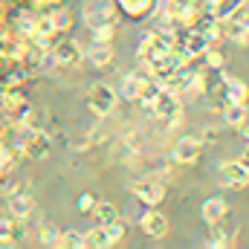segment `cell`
Returning <instances> with one entry per match:
<instances>
[{
    "mask_svg": "<svg viewBox=\"0 0 249 249\" xmlns=\"http://www.w3.org/2000/svg\"><path fill=\"white\" fill-rule=\"evenodd\" d=\"M171 44H174V38H171L168 32H151V35H148V38L142 41L139 53H142V61L148 64V70L165 61V55H168Z\"/></svg>",
    "mask_w": 249,
    "mask_h": 249,
    "instance_id": "6da1fadb",
    "label": "cell"
},
{
    "mask_svg": "<svg viewBox=\"0 0 249 249\" xmlns=\"http://www.w3.org/2000/svg\"><path fill=\"white\" fill-rule=\"evenodd\" d=\"M116 90L110 87V84H93L90 90H87V105H90V110L96 113V116H107V113H113V107H116Z\"/></svg>",
    "mask_w": 249,
    "mask_h": 249,
    "instance_id": "7a4b0ae2",
    "label": "cell"
},
{
    "mask_svg": "<svg viewBox=\"0 0 249 249\" xmlns=\"http://www.w3.org/2000/svg\"><path fill=\"white\" fill-rule=\"evenodd\" d=\"M217 180H220V186L223 188H232V191L247 188L249 186V168L241 162V160H235V162H220Z\"/></svg>",
    "mask_w": 249,
    "mask_h": 249,
    "instance_id": "3957f363",
    "label": "cell"
},
{
    "mask_svg": "<svg viewBox=\"0 0 249 249\" xmlns=\"http://www.w3.org/2000/svg\"><path fill=\"white\" fill-rule=\"evenodd\" d=\"M20 151L26 157H32V160H47L50 151H53V145H50V136L47 133H41V130H23Z\"/></svg>",
    "mask_w": 249,
    "mask_h": 249,
    "instance_id": "277c9868",
    "label": "cell"
},
{
    "mask_svg": "<svg viewBox=\"0 0 249 249\" xmlns=\"http://www.w3.org/2000/svg\"><path fill=\"white\" fill-rule=\"evenodd\" d=\"M154 116H157L160 122H165V124H180L183 110H180L177 93H171V90H162V93H160V99H157V105H154Z\"/></svg>",
    "mask_w": 249,
    "mask_h": 249,
    "instance_id": "5b68a950",
    "label": "cell"
},
{
    "mask_svg": "<svg viewBox=\"0 0 249 249\" xmlns=\"http://www.w3.org/2000/svg\"><path fill=\"white\" fill-rule=\"evenodd\" d=\"M200 154H203V139H197V136L180 139V142L174 145V151H171L174 162H180V165H194V162L200 160Z\"/></svg>",
    "mask_w": 249,
    "mask_h": 249,
    "instance_id": "8992f818",
    "label": "cell"
},
{
    "mask_svg": "<svg viewBox=\"0 0 249 249\" xmlns=\"http://www.w3.org/2000/svg\"><path fill=\"white\" fill-rule=\"evenodd\" d=\"M139 226H142V232H145L148 238H154V241H160V238H165V235H168V217H165L162 212H157L154 206L142 214Z\"/></svg>",
    "mask_w": 249,
    "mask_h": 249,
    "instance_id": "52a82bcc",
    "label": "cell"
},
{
    "mask_svg": "<svg viewBox=\"0 0 249 249\" xmlns=\"http://www.w3.org/2000/svg\"><path fill=\"white\" fill-rule=\"evenodd\" d=\"M133 197L136 200H142L145 206H157V203H162V197H165V188L160 186L157 180H139V183H133Z\"/></svg>",
    "mask_w": 249,
    "mask_h": 249,
    "instance_id": "ba28073f",
    "label": "cell"
},
{
    "mask_svg": "<svg viewBox=\"0 0 249 249\" xmlns=\"http://www.w3.org/2000/svg\"><path fill=\"white\" fill-rule=\"evenodd\" d=\"M87 20H90V26H102V23L116 26V6L110 0H99V6H93V12H87Z\"/></svg>",
    "mask_w": 249,
    "mask_h": 249,
    "instance_id": "9c48e42d",
    "label": "cell"
},
{
    "mask_svg": "<svg viewBox=\"0 0 249 249\" xmlns=\"http://www.w3.org/2000/svg\"><path fill=\"white\" fill-rule=\"evenodd\" d=\"M220 81H223V90H226V99H229V102L247 105V99H249L247 81H241V78H235V75H220Z\"/></svg>",
    "mask_w": 249,
    "mask_h": 249,
    "instance_id": "30bf717a",
    "label": "cell"
},
{
    "mask_svg": "<svg viewBox=\"0 0 249 249\" xmlns=\"http://www.w3.org/2000/svg\"><path fill=\"white\" fill-rule=\"evenodd\" d=\"M183 47L188 50V55L191 58H203L206 55V50L212 47V41L200 32V29H188V35H186V41H183Z\"/></svg>",
    "mask_w": 249,
    "mask_h": 249,
    "instance_id": "8fae6325",
    "label": "cell"
},
{
    "mask_svg": "<svg viewBox=\"0 0 249 249\" xmlns=\"http://www.w3.org/2000/svg\"><path fill=\"white\" fill-rule=\"evenodd\" d=\"M116 6L127 18H145L157 9V0H116Z\"/></svg>",
    "mask_w": 249,
    "mask_h": 249,
    "instance_id": "7c38bea8",
    "label": "cell"
},
{
    "mask_svg": "<svg viewBox=\"0 0 249 249\" xmlns=\"http://www.w3.org/2000/svg\"><path fill=\"white\" fill-rule=\"evenodd\" d=\"M226 214H229V206H226L220 197H209V200L203 203V220H206V223H220Z\"/></svg>",
    "mask_w": 249,
    "mask_h": 249,
    "instance_id": "4fadbf2b",
    "label": "cell"
},
{
    "mask_svg": "<svg viewBox=\"0 0 249 249\" xmlns=\"http://www.w3.org/2000/svg\"><path fill=\"white\" fill-rule=\"evenodd\" d=\"M241 3H244V0H209L206 12H212L217 20H229V18L241 9Z\"/></svg>",
    "mask_w": 249,
    "mask_h": 249,
    "instance_id": "5bb4252c",
    "label": "cell"
},
{
    "mask_svg": "<svg viewBox=\"0 0 249 249\" xmlns=\"http://www.w3.org/2000/svg\"><path fill=\"white\" fill-rule=\"evenodd\" d=\"M142 87H145V75H124L119 96H122V99H127V102H139Z\"/></svg>",
    "mask_w": 249,
    "mask_h": 249,
    "instance_id": "9a60e30c",
    "label": "cell"
},
{
    "mask_svg": "<svg viewBox=\"0 0 249 249\" xmlns=\"http://www.w3.org/2000/svg\"><path fill=\"white\" fill-rule=\"evenodd\" d=\"M20 238H23V226L9 217H0V244H18Z\"/></svg>",
    "mask_w": 249,
    "mask_h": 249,
    "instance_id": "2e32d148",
    "label": "cell"
},
{
    "mask_svg": "<svg viewBox=\"0 0 249 249\" xmlns=\"http://www.w3.org/2000/svg\"><path fill=\"white\" fill-rule=\"evenodd\" d=\"M165 87L157 81V78H145V87H142V96H139V102L148 107V110H154V105H157V99H160V93H162Z\"/></svg>",
    "mask_w": 249,
    "mask_h": 249,
    "instance_id": "e0dca14e",
    "label": "cell"
},
{
    "mask_svg": "<svg viewBox=\"0 0 249 249\" xmlns=\"http://www.w3.org/2000/svg\"><path fill=\"white\" fill-rule=\"evenodd\" d=\"M32 209H35V200H32L29 194H15V197L9 200V212H12L15 217H29Z\"/></svg>",
    "mask_w": 249,
    "mask_h": 249,
    "instance_id": "ac0fdd59",
    "label": "cell"
},
{
    "mask_svg": "<svg viewBox=\"0 0 249 249\" xmlns=\"http://www.w3.org/2000/svg\"><path fill=\"white\" fill-rule=\"evenodd\" d=\"M87 58H90V64H96V67H107V64L113 61V47L110 44H93L90 47V53H87Z\"/></svg>",
    "mask_w": 249,
    "mask_h": 249,
    "instance_id": "d6986e66",
    "label": "cell"
},
{
    "mask_svg": "<svg viewBox=\"0 0 249 249\" xmlns=\"http://www.w3.org/2000/svg\"><path fill=\"white\" fill-rule=\"evenodd\" d=\"M84 241H87V247H96V249H107V247H113V244H116V241L107 235V229H105L102 223H99L96 229H90V232L84 235Z\"/></svg>",
    "mask_w": 249,
    "mask_h": 249,
    "instance_id": "ffe728a7",
    "label": "cell"
},
{
    "mask_svg": "<svg viewBox=\"0 0 249 249\" xmlns=\"http://www.w3.org/2000/svg\"><path fill=\"white\" fill-rule=\"evenodd\" d=\"M90 214H93V217H96V220H99L102 226H107V223H113V220H119V209H116L113 203H105V200H102V203H96Z\"/></svg>",
    "mask_w": 249,
    "mask_h": 249,
    "instance_id": "44dd1931",
    "label": "cell"
},
{
    "mask_svg": "<svg viewBox=\"0 0 249 249\" xmlns=\"http://www.w3.org/2000/svg\"><path fill=\"white\" fill-rule=\"evenodd\" d=\"M78 58H81V50H78V44H75V41H61V44L55 47V61L75 64Z\"/></svg>",
    "mask_w": 249,
    "mask_h": 249,
    "instance_id": "7402d4cb",
    "label": "cell"
},
{
    "mask_svg": "<svg viewBox=\"0 0 249 249\" xmlns=\"http://www.w3.org/2000/svg\"><path fill=\"white\" fill-rule=\"evenodd\" d=\"M244 119H247V105L229 102V105L223 107V124H229V127H238Z\"/></svg>",
    "mask_w": 249,
    "mask_h": 249,
    "instance_id": "603a6c76",
    "label": "cell"
},
{
    "mask_svg": "<svg viewBox=\"0 0 249 249\" xmlns=\"http://www.w3.org/2000/svg\"><path fill=\"white\" fill-rule=\"evenodd\" d=\"M229 244H232V238H229L226 232H220V229H217V223H214V229H212V235H209V241H206V247L217 249V247H229Z\"/></svg>",
    "mask_w": 249,
    "mask_h": 249,
    "instance_id": "cb8c5ba5",
    "label": "cell"
},
{
    "mask_svg": "<svg viewBox=\"0 0 249 249\" xmlns=\"http://www.w3.org/2000/svg\"><path fill=\"white\" fill-rule=\"evenodd\" d=\"M61 247L84 249V247H87V241H84V235H81V232H64V235H61Z\"/></svg>",
    "mask_w": 249,
    "mask_h": 249,
    "instance_id": "d4e9b609",
    "label": "cell"
},
{
    "mask_svg": "<svg viewBox=\"0 0 249 249\" xmlns=\"http://www.w3.org/2000/svg\"><path fill=\"white\" fill-rule=\"evenodd\" d=\"M203 58H206V64H209L212 70H223V64H226V55H223V53H217V50H212V47L206 50V55H203Z\"/></svg>",
    "mask_w": 249,
    "mask_h": 249,
    "instance_id": "484cf974",
    "label": "cell"
},
{
    "mask_svg": "<svg viewBox=\"0 0 249 249\" xmlns=\"http://www.w3.org/2000/svg\"><path fill=\"white\" fill-rule=\"evenodd\" d=\"M93 38H96L99 44H110V38H113V26H110V23L93 26Z\"/></svg>",
    "mask_w": 249,
    "mask_h": 249,
    "instance_id": "4316f807",
    "label": "cell"
},
{
    "mask_svg": "<svg viewBox=\"0 0 249 249\" xmlns=\"http://www.w3.org/2000/svg\"><path fill=\"white\" fill-rule=\"evenodd\" d=\"M41 244H47V247H61V232H55V229H44L41 232Z\"/></svg>",
    "mask_w": 249,
    "mask_h": 249,
    "instance_id": "83f0119b",
    "label": "cell"
},
{
    "mask_svg": "<svg viewBox=\"0 0 249 249\" xmlns=\"http://www.w3.org/2000/svg\"><path fill=\"white\" fill-rule=\"evenodd\" d=\"M50 20H53V29H70V23H72L67 12H53Z\"/></svg>",
    "mask_w": 249,
    "mask_h": 249,
    "instance_id": "f1b7e54d",
    "label": "cell"
},
{
    "mask_svg": "<svg viewBox=\"0 0 249 249\" xmlns=\"http://www.w3.org/2000/svg\"><path fill=\"white\" fill-rule=\"evenodd\" d=\"M105 229H107V235H110V238H113V241L119 244V238L124 235V223H122V217H119V220H113V223H107Z\"/></svg>",
    "mask_w": 249,
    "mask_h": 249,
    "instance_id": "f546056e",
    "label": "cell"
},
{
    "mask_svg": "<svg viewBox=\"0 0 249 249\" xmlns=\"http://www.w3.org/2000/svg\"><path fill=\"white\" fill-rule=\"evenodd\" d=\"M93 206H96V200H93L90 194H81V197H78V209H81V212H93Z\"/></svg>",
    "mask_w": 249,
    "mask_h": 249,
    "instance_id": "4dcf8cb0",
    "label": "cell"
},
{
    "mask_svg": "<svg viewBox=\"0 0 249 249\" xmlns=\"http://www.w3.org/2000/svg\"><path fill=\"white\" fill-rule=\"evenodd\" d=\"M238 130H241V136H244V139L249 142V119H244V122L238 124Z\"/></svg>",
    "mask_w": 249,
    "mask_h": 249,
    "instance_id": "1f68e13d",
    "label": "cell"
},
{
    "mask_svg": "<svg viewBox=\"0 0 249 249\" xmlns=\"http://www.w3.org/2000/svg\"><path fill=\"white\" fill-rule=\"evenodd\" d=\"M241 162H244V165H247V168H249V151H247V154H244V157H241Z\"/></svg>",
    "mask_w": 249,
    "mask_h": 249,
    "instance_id": "d6a6232c",
    "label": "cell"
}]
</instances>
